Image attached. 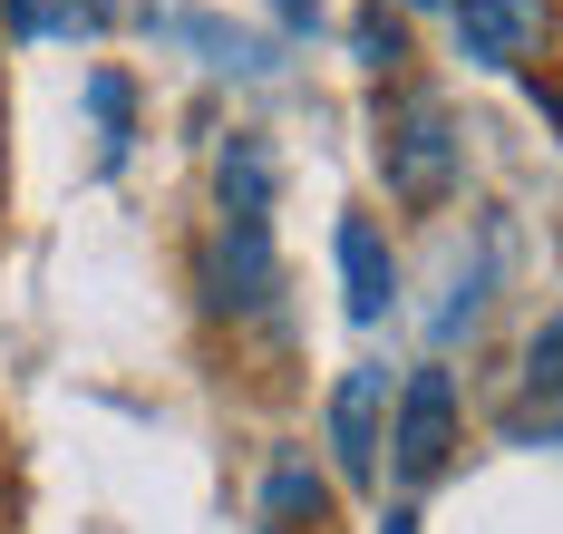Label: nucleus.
Here are the masks:
<instances>
[{"label": "nucleus", "mask_w": 563, "mask_h": 534, "mask_svg": "<svg viewBox=\"0 0 563 534\" xmlns=\"http://www.w3.org/2000/svg\"><path fill=\"white\" fill-rule=\"evenodd\" d=\"M379 176H389L398 204H448L456 194V118L438 88H398L379 98Z\"/></svg>", "instance_id": "f257e3e1"}, {"label": "nucleus", "mask_w": 563, "mask_h": 534, "mask_svg": "<svg viewBox=\"0 0 563 534\" xmlns=\"http://www.w3.org/2000/svg\"><path fill=\"white\" fill-rule=\"evenodd\" d=\"M448 457H456V379L428 359V369H408V389L389 399L379 467H398V486H428V476H448Z\"/></svg>", "instance_id": "f03ea898"}, {"label": "nucleus", "mask_w": 563, "mask_h": 534, "mask_svg": "<svg viewBox=\"0 0 563 534\" xmlns=\"http://www.w3.org/2000/svg\"><path fill=\"white\" fill-rule=\"evenodd\" d=\"M205 311L214 321H253L263 301H273L282 263H273V214H224L214 224V243H205Z\"/></svg>", "instance_id": "7ed1b4c3"}, {"label": "nucleus", "mask_w": 563, "mask_h": 534, "mask_svg": "<svg viewBox=\"0 0 563 534\" xmlns=\"http://www.w3.org/2000/svg\"><path fill=\"white\" fill-rule=\"evenodd\" d=\"M389 369L379 359H360V369H340L331 389V467L340 486H379V447H389Z\"/></svg>", "instance_id": "20e7f679"}, {"label": "nucleus", "mask_w": 563, "mask_h": 534, "mask_svg": "<svg viewBox=\"0 0 563 534\" xmlns=\"http://www.w3.org/2000/svg\"><path fill=\"white\" fill-rule=\"evenodd\" d=\"M554 40V0H456V49L476 68H525Z\"/></svg>", "instance_id": "39448f33"}, {"label": "nucleus", "mask_w": 563, "mask_h": 534, "mask_svg": "<svg viewBox=\"0 0 563 534\" xmlns=\"http://www.w3.org/2000/svg\"><path fill=\"white\" fill-rule=\"evenodd\" d=\"M506 437H544L554 447L563 437V301L544 311V331L525 341V369H515V399H506Z\"/></svg>", "instance_id": "423d86ee"}, {"label": "nucleus", "mask_w": 563, "mask_h": 534, "mask_svg": "<svg viewBox=\"0 0 563 534\" xmlns=\"http://www.w3.org/2000/svg\"><path fill=\"white\" fill-rule=\"evenodd\" d=\"M331 253H340V282H350V321H389V301H398V253H389V234H379L369 214H340Z\"/></svg>", "instance_id": "0eeeda50"}, {"label": "nucleus", "mask_w": 563, "mask_h": 534, "mask_svg": "<svg viewBox=\"0 0 563 534\" xmlns=\"http://www.w3.org/2000/svg\"><path fill=\"white\" fill-rule=\"evenodd\" d=\"M321 515H331V476L311 457H282L263 476V534H321Z\"/></svg>", "instance_id": "6e6552de"}, {"label": "nucleus", "mask_w": 563, "mask_h": 534, "mask_svg": "<svg viewBox=\"0 0 563 534\" xmlns=\"http://www.w3.org/2000/svg\"><path fill=\"white\" fill-rule=\"evenodd\" d=\"M214 194H224V214H273V146H263L253 126H233V136H224Z\"/></svg>", "instance_id": "1a4fd4ad"}, {"label": "nucleus", "mask_w": 563, "mask_h": 534, "mask_svg": "<svg viewBox=\"0 0 563 534\" xmlns=\"http://www.w3.org/2000/svg\"><path fill=\"white\" fill-rule=\"evenodd\" d=\"M88 108H98V166H126V78L117 68L88 78Z\"/></svg>", "instance_id": "9d476101"}, {"label": "nucleus", "mask_w": 563, "mask_h": 534, "mask_svg": "<svg viewBox=\"0 0 563 534\" xmlns=\"http://www.w3.org/2000/svg\"><path fill=\"white\" fill-rule=\"evenodd\" d=\"M10 30H108V0H10Z\"/></svg>", "instance_id": "9b49d317"}, {"label": "nucleus", "mask_w": 563, "mask_h": 534, "mask_svg": "<svg viewBox=\"0 0 563 534\" xmlns=\"http://www.w3.org/2000/svg\"><path fill=\"white\" fill-rule=\"evenodd\" d=\"M350 49H360V68H398V49H408V30H398L389 10L369 0V10H360V30H350Z\"/></svg>", "instance_id": "f8f14e48"}, {"label": "nucleus", "mask_w": 563, "mask_h": 534, "mask_svg": "<svg viewBox=\"0 0 563 534\" xmlns=\"http://www.w3.org/2000/svg\"><path fill=\"white\" fill-rule=\"evenodd\" d=\"M534 108H544V118H554V126H563V88H534Z\"/></svg>", "instance_id": "ddd939ff"}, {"label": "nucleus", "mask_w": 563, "mask_h": 534, "mask_svg": "<svg viewBox=\"0 0 563 534\" xmlns=\"http://www.w3.org/2000/svg\"><path fill=\"white\" fill-rule=\"evenodd\" d=\"M389 534H418V515H389Z\"/></svg>", "instance_id": "4468645a"}]
</instances>
